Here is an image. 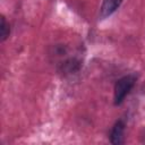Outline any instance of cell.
Returning <instances> with one entry per match:
<instances>
[{
    "label": "cell",
    "mask_w": 145,
    "mask_h": 145,
    "mask_svg": "<svg viewBox=\"0 0 145 145\" xmlns=\"http://www.w3.org/2000/svg\"><path fill=\"white\" fill-rule=\"evenodd\" d=\"M136 82V77L134 75H127L118 79L114 85V104L119 105L122 103L127 94L131 91Z\"/></svg>",
    "instance_id": "6da1fadb"
},
{
    "label": "cell",
    "mask_w": 145,
    "mask_h": 145,
    "mask_svg": "<svg viewBox=\"0 0 145 145\" xmlns=\"http://www.w3.org/2000/svg\"><path fill=\"white\" fill-rule=\"evenodd\" d=\"M139 142L142 144H145V128H143L140 134H139Z\"/></svg>",
    "instance_id": "5b68a950"
},
{
    "label": "cell",
    "mask_w": 145,
    "mask_h": 145,
    "mask_svg": "<svg viewBox=\"0 0 145 145\" xmlns=\"http://www.w3.org/2000/svg\"><path fill=\"white\" fill-rule=\"evenodd\" d=\"M123 0H104L103 3H102V7H101V17L102 18H105L110 15H112L118 8L119 6L121 5Z\"/></svg>",
    "instance_id": "3957f363"
},
{
    "label": "cell",
    "mask_w": 145,
    "mask_h": 145,
    "mask_svg": "<svg viewBox=\"0 0 145 145\" xmlns=\"http://www.w3.org/2000/svg\"><path fill=\"white\" fill-rule=\"evenodd\" d=\"M10 33V28H9V24L6 22L5 17L1 16V24H0V41L3 42L5 40L8 39Z\"/></svg>",
    "instance_id": "277c9868"
},
{
    "label": "cell",
    "mask_w": 145,
    "mask_h": 145,
    "mask_svg": "<svg viewBox=\"0 0 145 145\" xmlns=\"http://www.w3.org/2000/svg\"><path fill=\"white\" fill-rule=\"evenodd\" d=\"M123 134H125V122L122 120H118L112 127L110 134V142L114 145H120L123 143Z\"/></svg>",
    "instance_id": "7a4b0ae2"
}]
</instances>
